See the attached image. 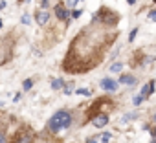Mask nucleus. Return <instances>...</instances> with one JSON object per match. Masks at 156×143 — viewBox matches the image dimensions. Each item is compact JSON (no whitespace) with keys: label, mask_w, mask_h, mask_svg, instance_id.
Returning <instances> with one entry per match:
<instances>
[{"label":"nucleus","mask_w":156,"mask_h":143,"mask_svg":"<svg viewBox=\"0 0 156 143\" xmlns=\"http://www.w3.org/2000/svg\"><path fill=\"white\" fill-rule=\"evenodd\" d=\"M79 15H81V11H79V9H75V11L72 13V17H73V19H77V17H79Z\"/></svg>","instance_id":"nucleus-17"},{"label":"nucleus","mask_w":156,"mask_h":143,"mask_svg":"<svg viewBox=\"0 0 156 143\" xmlns=\"http://www.w3.org/2000/svg\"><path fill=\"white\" fill-rule=\"evenodd\" d=\"M77 2H79V0H77Z\"/></svg>","instance_id":"nucleus-26"},{"label":"nucleus","mask_w":156,"mask_h":143,"mask_svg":"<svg viewBox=\"0 0 156 143\" xmlns=\"http://www.w3.org/2000/svg\"><path fill=\"white\" fill-rule=\"evenodd\" d=\"M119 83L121 85H127V86H134L136 85V77H132V75H121L119 77Z\"/></svg>","instance_id":"nucleus-6"},{"label":"nucleus","mask_w":156,"mask_h":143,"mask_svg":"<svg viewBox=\"0 0 156 143\" xmlns=\"http://www.w3.org/2000/svg\"><path fill=\"white\" fill-rule=\"evenodd\" d=\"M87 143H98V138H92V139H88Z\"/></svg>","instance_id":"nucleus-21"},{"label":"nucleus","mask_w":156,"mask_h":143,"mask_svg":"<svg viewBox=\"0 0 156 143\" xmlns=\"http://www.w3.org/2000/svg\"><path fill=\"white\" fill-rule=\"evenodd\" d=\"M108 123V117L105 116V114H99V116H96L94 117V125L98 127V128H101V127H105Z\"/></svg>","instance_id":"nucleus-5"},{"label":"nucleus","mask_w":156,"mask_h":143,"mask_svg":"<svg viewBox=\"0 0 156 143\" xmlns=\"http://www.w3.org/2000/svg\"><path fill=\"white\" fill-rule=\"evenodd\" d=\"M22 22H24V24H30V17H28V15H24V17H22Z\"/></svg>","instance_id":"nucleus-18"},{"label":"nucleus","mask_w":156,"mask_h":143,"mask_svg":"<svg viewBox=\"0 0 156 143\" xmlns=\"http://www.w3.org/2000/svg\"><path fill=\"white\" fill-rule=\"evenodd\" d=\"M75 94H79V96H85V97H87V96H90V90H88V88H79Z\"/></svg>","instance_id":"nucleus-12"},{"label":"nucleus","mask_w":156,"mask_h":143,"mask_svg":"<svg viewBox=\"0 0 156 143\" xmlns=\"http://www.w3.org/2000/svg\"><path fill=\"white\" fill-rule=\"evenodd\" d=\"M136 33H138V28H134V30L130 31V35H129V40H134V39H136Z\"/></svg>","instance_id":"nucleus-13"},{"label":"nucleus","mask_w":156,"mask_h":143,"mask_svg":"<svg viewBox=\"0 0 156 143\" xmlns=\"http://www.w3.org/2000/svg\"><path fill=\"white\" fill-rule=\"evenodd\" d=\"M72 88H73L72 85H66V86H64V94H66V96H68V94H72Z\"/></svg>","instance_id":"nucleus-14"},{"label":"nucleus","mask_w":156,"mask_h":143,"mask_svg":"<svg viewBox=\"0 0 156 143\" xmlns=\"http://www.w3.org/2000/svg\"><path fill=\"white\" fill-rule=\"evenodd\" d=\"M70 125H72V114L68 110H57L48 121V130L50 132H59L62 128H68Z\"/></svg>","instance_id":"nucleus-1"},{"label":"nucleus","mask_w":156,"mask_h":143,"mask_svg":"<svg viewBox=\"0 0 156 143\" xmlns=\"http://www.w3.org/2000/svg\"><path fill=\"white\" fill-rule=\"evenodd\" d=\"M62 86H64V81H62V79L51 81V88H53V90H59V88H62Z\"/></svg>","instance_id":"nucleus-8"},{"label":"nucleus","mask_w":156,"mask_h":143,"mask_svg":"<svg viewBox=\"0 0 156 143\" xmlns=\"http://www.w3.org/2000/svg\"><path fill=\"white\" fill-rule=\"evenodd\" d=\"M149 19H151V20H154V22H156V9H152V11H151V13H149Z\"/></svg>","instance_id":"nucleus-15"},{"label":"nucleus","mask_w":156,"mask_h":143,"mask_svg":"<svg viewBox=\"0 0 156 143\" xmlns=\"http://www.w3.org/2000/svg\"><path fill=\"white\" fill-rule=\"evenodd\" d=\"M99 85H101V88L107 90V92H116V90H118V83L112 81V79H108V77H107V79H101Z\"/></svg>","instance_id":"nucleus-2"},{"label":"nucleus","mask_w":156,"mask_h":143,"mask_svg":"<svg viewBox=\"0 0 156 143\" xmlns=\"http://www.w3.org/2000/svg\"><path fill=\"white\" fill-rule=\"evenodd\" d=\"M6 8V2H4V0H0V9H4Z\"/></svg>","instance_id":"nucleus-20"},{"label":"nucleus","mask_w":156,"mask_h":143,"mask_svg":"<svg viewBox=\"0 0 156 143\" xmlns=\"http://www.w3.org/2000/svg\"><path fill=\"white\" fill-rule=\"evenodd\" d=\"M22 86H24V92H28V90H30V88H31V86H33V81H31V79H26V81H24V85H22Z\"/></svg>","instance_id":"nucleus-11"},{"label":"nucleus","mask_w":156,"mask_h":143,"mask_svg":"<svg viewBox=\"0 0 156 143\" xmlns=\"http://www.w3.org/2000/svg\"><path fill=\"white\" fill-rule=\"evenodd\" d=\"M121 68H123L121 62H114V64L110 66V72H121Z\"/></svg>","instance_id":"nucleus-9"},{"label":"nucleus","mask_w":156,"mask_h":143,"mask_svg":"<svg viewBox=\"0 0 156 143\" xmlns=\"http://www.w3.org/2000/svg\"><path fill=\"white\" fill-rule=\"evenodd\" d=\"M152 119H154V125H156V114H154V117H152Z\"/></svg>","instance_id":"nucleus-24"},{"label":"nucleus","mask_w":156,"mask_h":143,"mask_svg":"<svg viewBox=\"0 0 156 143\" xmlns=\"http://www.w3.org/2000/svg\"><path fill=\"white\" fill-rule=\"evenodd\" d=\"M55 15H57V19H61V20H68V22H70V17H68V11L64 9V6H62V2L55 6Z\"/></svg>","instance_id":"nucleus-4"},{"label":"nucleus","mask_w":156,"mask_h":143,"mask_svg":"<svg viewBox=\"0 0 156 143\" xmlns=\"http://www.w3.org/2000/svg\"><path fill=\"white\" fill-rule=\"evenodd\" d=\"M0 143H6V136L2 132H0Z\"/></svg>","instance_id":"nucleus-19"},{"label":"nucleus","mask_w":156,"mask_h":143,"mask_svg":"<svg viewBox=\"0 0 156 143\" xmlns=\"http://www.w3.org/2000/svg\"><path fill=\"white\" fill-rule=\"evenodd\" d=\"M35 20H37V24H39V26H44V24L50 20V13H48L46 9L37 11V13H35Z\"/></svg>","instance_id":"nucleus-3"},{"label":"nucleus","mask_w":156,"mask_h":143,"mask_svg":"<svg viewBox=\"0 0 156 143\" xmlns=\"http://www.w3.org/2000/svg\"><path fill=\"white\" fill-rule=\"evenodd\" d=\"M110 139H112V134H110V132H105V134H101V141H103V143H108Z\"/></svg>","instance_id":"nucleus-10"},{"label":"nucleus","mask_w":156,"mask_h":143,"mask_svg":"<svg viewBox=\"0 0 156 143\" xmlns=\"http://www.w3.org/2000/svg\"><path fill=\"white\" fill-rule=\"evenodd\" d=\"M127 2H129V4H134V0H127Z\"/></svg>","instance_id":"nucleus-23"},{"label":"nucleus","mask_w":156,"mask_h":143,"mask_svg":"<svg viewBox=\"0 0 156 143\" xmlns=\"http://www.w3.org/2000/svg\"><path fill=\"white\" fill-rule=\"evenodd\" d=\"M31 141H33V136L24 134V136H17V141L15 143H31Z\"/></svg>","instance_id":"nucleus-7"},{"label":"nucleus","mask_w":156,"mask_h":143,"mask_svg":"<svg viewBox=\"0 0 156 143\" xmlns=\"http://www.w3.org/2000/svg\"><path fill=\"white\" fill-rule=\"evenodd\" d=\"M152 136H154V138H156V127H154V132H152Z\"/></svg>","instance_id":"nucleus-22"},{"label":"nucleus","mask_w":156,"mask_h":143,"mask_svg":"<svg viewBox=\"0 0 156 143\" xmlns=\"http://www.w3.org/2000/svg\"><path fill=\"white\" fill-rule=\"evenodd\" d=\"M141 101H143V99H141V97H140V96H136V97H134V105H136V106H138V105H140V103H141Z\"/></svg>","instance_id":"nucleus-16"},{"label":"nucleus","mask_w":156,"mask_h":143,"mask_svg":"<svg viewBox=\"0 0 156 143\" xmlns=\"http://www.w3.org/2000/svg\"><path fill=\"white\" fill-rule=\"evenodd\" d=\"M0 28H2V20H0Z\"/></svg>","instance_id":"nucleus-25"}]
</instances>
